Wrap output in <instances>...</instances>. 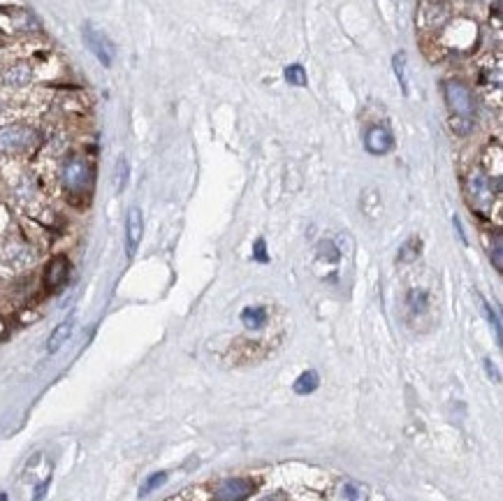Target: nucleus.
<instances>
[{"label": "nucleus", "mask_w": 503, "mask_h": 501, "mask_svg": "<svg viewBox=\"0 0 503 501\" xmlns=\"http://www.w3.org/2000/svg\"><path fill=\"white\" fill-rule=\"evenodd\" d=\"M165 481H167V474H165V471H161V474H154V476H151V478H149L147 483H144V488L139 490V495H142V497H147L149 492H154V490L161 488V485H163Z\"/></svg>", "instance_id": "a211bd4d"}, {"label": "nucleus", "mask_w": 503, "mask_h": 501, "mask_svg": "<svg viewBox=\"0 0 503 501\" xmlns=\"http://www.w3.org/2000/svg\"><path fill=\"white\" fill-rule=\"evenodd\" d=\"M420 240H409L404 246H402V251H399V260L402 262H411L420 256Z\"/></svg>", "instance_id": "2eb2a0df"}, {"label": "nucleus", "mask_w": 503, "mask_h": 501, "mask_svg": "<svg viewBox=\"0 0 503 501\" xmlns=\"http://www.w3.org/2000/svg\"><path fill=\"white\" fill-rule=\"evenodd\" d=\"M445 102L452 111V118H461V121H473L476 114V102L473 95L461 82H448L445 84Z\"/></svg>", "instance_id": "7ed1b4c3"}, {"label": "nucleus", "mask_w": 503, "mask_h": 501, "mask_svg": "<svg viewBox=\"0 0 503 501\" xmlns=\"http://www.w3.org/2000/svg\"><path fill=\"white\" fill-rule=\"evenodd\" d=\"M364 497H366V492L362 485H357V483L343 485V499L346 501H364Z\"/></svg>", "instance_id": "f3484780"}, {"label": "nucleus", "mask_w": 503, "mask_h": 501, "mask_svg": "<svg viewBox=\"0 0 503 501\" xmlns=\"http://www.w3.org/2000/svg\"><path fill=\"white\" fill-rule=\"evenodd\" d=\"M142 233H144V221H142V211L137 206H132L128 211V221H125V251L128 258H132L137 253V246L142 242Z\"/></svg>", "instance_id": "6e6552de"}, {"label": "nucleus", "mask_w": 503, "mask_h": 501, "mask_svg": "<svg viewBox=\"0 0 503 501\" xmlns=\"http://www.w3.org/2000/svg\"><path fill=\"white\" fill-rule=\"evenodd\" d=\"M483 309H485V314H487V321H490L494 325V332H497V339L501 341V323H499V318L497 314H494V309L487 304V302H483Z\"/></svg>", "instance_id": "5701e85b"}, {"label": "nucleus", "mask_w": 503, "mask_h": 501, "mask_svg": "<svg viewBox=\"0 0 503 501\" xmlns=\"http://www.w3.org/2000/svg\"><path fill=\"white\" fill-rule=\"evenodd\" d=\"M409 304H411L413 311H425L427 309V295L422 290H413L409 295Z\"/></svg>", "instance_id": "aec40b11"}, {"label": "nucleus", "mask_w": 503, "mask_h": 501, "mask_svg": "<svg viewBox=\"0 0 503 501\" xmlns=\"http://www.w3.org/2000/svg\"><path fill=\"white\" fill-rule=\"evenodd\" d=\"M395 75L402 84V91L409 93V79H406V56L404 54H397L395 56Z\"/></svg>", "instance_id": "dca6fc26"}, {"label": "nucleus", "mask_w": 503, "mask_h": 501, "mask_svg": "<svg viewBox=\"0 0 503 501\" xmlns=\"http://www.w3.org/2000/svg\"><path fill=\"white\" fill-rule=\"evenodd\" d=\"M318 385H321L318 373L316 371H304L297 381H294V392L297 395H311V392H316Z\"/></svg>", "instance_id": "ddd939ff"}, {"label": "nucleus", "mask_w": 503, "mask_h": 501, "mask_svg": "<svg viewBox=\"0 0 503 501\" xmlns=\"http://www.w3.org/2000/svg\"><path fill=\"white\" fill-rule=\"evenodd\" d=\"M499 188H492V179L483 172H473L468 177V195L478 209H490Z\"/></svg>", "instance_id": "20e7f679"}, {"label": "nucleus", "mask_w": 503, "mask_h": 501, "mask_svg": "<svg viewBox=\"0 0 503 501\" xmlns=\"http://www.w3.org/2000/svg\"><path fill=\"white\" fill-rule=\"evenodd\" d=\"M285 82L292 86H306V70L302 66H287L285 68Z\"/></svg>", "instance_id": "4468645a"}, {"label": "nucleus", "mask_w": 503, "mask_h": 501, "mask_svg": "<svg viewBox=\"0 0 503 501\" xmlns=\"http://www.w3.org/2000/svg\"><path fill=\"white\" fill-rule=\"evenodd\" d=\"M492 262L497 267V272L503 269V258H501V235L494 237V251H492Z\"/></svg>", "instance_id": "4be33fe9"}, {"label": "nucleus", "mask_w": 503, "mask_h": 501, "mask_svg": "<svg viewBox=\"0 0 503 501\" xmlns=\"http://www.w3.org/2000/svg\"><path fill=\"white\" fill-rule=\"evenodd\" d=\"M255 492V483L249 478H232V481H223L218 488H216L213 497L216 501H246Z\"/></svg>", "instance_id": "39448f33"}, {"label": "nucleus", "mask_w": 503, "mask_h": 501, "mask_svg": "<svg viewBox=\"0 0 503 501\" xmlns=\"http://www.w3.org/2000/svg\"><path fill=\"white\" fill-rule=\"evenodd\" d=\"M72 328H75V321H72V318H68V321H63V323L58 325V328H56V330L51 332L49 341H46V351H49V353H56V351H58V348L70 339Z\"/></svg>", "instance_id": "f8f14e48"}, {"label": "nucleus", "mask_w": 503, "mask_h": 501, "mask_svg": "<svg viewBox=\"0 0 503 501\" xmlns=\"http://www.w3.org/2000/svg\"><path fill=\"white\" fill-rule=\"evenodd\" d=\"M46 488H49V481H44V483H39L37 485V490H35V495H33V501H39L44 497V492H46Z\"/></svg>", "instance_id": "393cba45"}, {"label": "nucleus", "mask_w": 503, "mask_h": 501, "mask_svg": "<svg viewBox=\"0 0 503 501\" xmlns=\"http://www.w3.org/2000/svg\"><path fill=\"white\" fill-rule=\"evenodd\" d=\"M265 501H285V499H283V495H274V497H269Z\"/></svg>", "instance_id": "a878e982"}, {"label": "nucleus", "mask_w": 503, "mask_h": 501, "mask_svg": "<svg viewBox=\"0 0 503 501\" xmlns=\"http://www.w3.org/2000/svg\"><path fill=\"white\" fill-rule=\"evenodd\" d=\"M125 181H128V163L121 158L118 165H116V190H123Z\"/></svg>", "instance_id": "412c9836"}, {"label": "nucleus", "mask_w": 503, "mask_h": 501, "mask_svg": "<svg viewBox=\"0 0 503 501\" xmlns=\"http://www.w3.org/2000/svg\"><path fill=\"white\" fill-rule=\"evenodd\" d=\"M267 321H269L267 309H262V307H246L242 311V323H244V328H249V330H262L267 325Z\"/></svg>", "instance_id": "9b49d317"}, {"label": "nucleus", "mask_w": 503, "mask_h": 501, "mask_svg": "<svg viewBox=\"0 0 503 501\" xmlns=\"http://www.w3.org/2000/svg\"><path fill=\"white\" fill-rule=\"evenodd\" d=\"M0 501H10V499H7V495H5V492H0Z\"/></svg>", "instance_id": "bb28decb"}, {"label": "nucleus", "mask_w": 503, "mask_h": 501, "mask_svg": "<svg viewBox=\"0 0 503 501\" xmlns=\"http://www.w3.org/2000/svg\"><path fill=\"white\" fill-rule=\"evenodd\" d=\"M33 79V70H30L28 63H14L3 73V84L10 86V89H23V86L30 84Z\"/></svg>", "instance_id": "9d476101"}, {"label": "nucleus", "mask_w": 503, "mask_h": 501, "mask_svg": "<svg viewBox=\"0 0 503 501\" xmlns=\"http://www.w3.org/2000/svg\"><path fill=\"white\" fill-rule=\"evenodd\" d=\"M318 256L327 258L330 262H337L341 253H339V249H337V246H334L332 242H321V244H318Z\"/></svg>", "instance_id": "6ab92c4d"}, {"label": "nucleus", "mask_w": 503, "mask_h": 501, "mask_svg": "<svg viewBox=\"0 0 503 501\" xmlns=\"http://www.w3.org/2000/svg\"><path fill=\"white\" fill-rule=\"evenodd\" d=\"M253 258L258 260V262H269L265 240H258V242H255V246H253Z\"/></svg>", "instance_id": "b1692460"}, {"label": "nucleus", "mask_w": 503, "mask_h": 501, "mask_svg": "<svg viewBox=\"0 0 503 501\" xmlns=\"http://www.w3.org/2000/svg\"><path fill=\"white\" fill-rule=\"evenodd\" d=\"M39 144V132L30 125H21V123H12V125H3L0 128V151L10 156L17 154H26L33 147Z\"/></svg>", "instance_id": "f03ea898"}, {"label": "nucleus", "mask_w": 503, "mask_h": 501, "mask_svg": "<svg viewBox=\"0 0 503 501\" xmlns=\"http://www.w3.org/2000/svg\"><path fill=\"white\" fill-rule=\"evenodd\" d=\"M84 39L86 44H89V49L95 54V58H98L102 66H111V61H114V44L109 42V37L102 33V30H95L93 26H86L84 28Z\"/></svg>", "instance_id": "423d86ee"}, {"label": "nucleus", "mask_w": 503, "mask_h": 501, "mask_svg": "<svg viewBox=\"0 0 503 501\" xmlns=\"http://www.w3.org/2000/svg\"><path fill=\"white\" fill-rule=\"evenodd\" d=\"M61 181L63 188L70 195H84L93 186V170L91 165L79 156H70L61 167Z\"/></svg>", "instance_id": "f257e3e1"}, {"label": "nucleus", "mask_w": 503, "mask_h": 501, "mask_svg": "<svg viewBox=\"0 0 503 501\" xmlns=\"http://www.w3.org/2000/svg\"><path fill=\"white\" fill-rule=\"evenodd\" d=\"M68 274H70V262L66 256H56L49 265H46V272H44V285L46 290H58L61 285H66L68 281Z\"/></svg>", "instance_id": "1a4fd4ad"}, {"label": "nucleus", "mask_w": 503, "mask_h": 501, "mask_svg": "<svg viewBox=\"0 0 503 501\" xmlns=\"http://www.w3.org/2000/svg\"><path fill=\"white\" fill-rule=\"evenodd\" d=\"M364 147L373 156H383L395 147V135L387 125H371L364 135Z\"/></svg>", "instance_id": "0eeeda50"}]
</instances>
